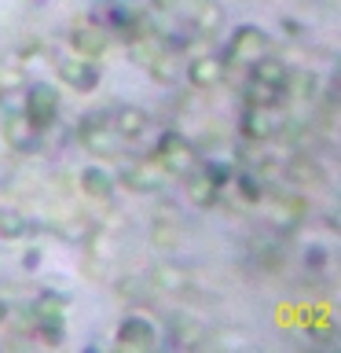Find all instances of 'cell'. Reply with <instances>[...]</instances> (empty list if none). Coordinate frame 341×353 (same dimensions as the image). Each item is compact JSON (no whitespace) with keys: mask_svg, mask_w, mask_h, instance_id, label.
<instances>
[{"mask_svg":"<svg viewBox=\"0 0 341 353\" xmlns=\"http://www.w3.org/2000/svg\"><path fill=\"white\" fill-rule=\"evenodd\" d=\"M154 162H158L165 173H173V176L191 173V165H195V148H191V140L180 137V132H162L158 148H154Z\"/></svg>","mask_w":341,"mask_h":353,"instance_id":"cell-1","label":"cell"},{"mask_svg":"<svg viewBox=\"0 0 341 353\" xmlns=\"http://www.w3.org/2000/svg\"><path fill=\"white\" fill-rule=\"evenodd\" d=\"M22 114L33 129H48L55 118H59V92L52 85H30L26 88V103H22Z\"/></svg>","mask_w":341,"mask_h":353,"instance_id":"cell-2","label":"cell"},{"mask_svg":"<svg viewBox=\"0 0 341 353\" xmlns=\"http://www.w3.org/2000/svg\"><path fill=\"white\" fill-rule=\"evenodd\" d=\"M268 48H272V37L257 26H239L235 33H231V44H228V52H231L235 63H253Z\"/></svg>","mask_w":341,"mask_h":353,"instance_id":"cell-3","label":"cell"},{"mask_svg":"<svg viewBox=\"0 0 341 353\" xmlns=\"http://www.w3.org/2000/svg\"><path fill=\"white\" fill-rule=\"evenodd\" d=\"M77 137H81V143L92 154H110V151H114V132H110V121H107L103 110L85 114V121L77 125Z\"/></svg>","mask_w":341,"mask_h":353,"instance_id":"cell-4","label":"cell"},{"mask_svg":"<svg viewBox=\"0 0 341 353\" xmlns=\"http://www.w3.org/2000/svg\"><path fill=\"white\" fill-rule=\"evenodd\" d=\"M118 346L121 350H151L154 346V324L147 316H125L118 324Z\"/></svg>","mask_w":341,"mask_h":353,"instance_id":"cell-5","label":"cell"},{"mask_svg":"<svg viewBox=\"0 0 341 353\" xmlns=\"http://www.w3.org/2000/svg\"><path fill=\"white\" fill-rule=\"evenodd\" d=\"M59 77L77 92H92L99 85V66L92 59H59Z\"/></svg>","mask_w":341,"mask_h":353,"instance_id":"cell-6","label":"cell"},{"mask_svg":"<svg viewBox=\"0 0 341 353\" xmlns=\"http://www.w3.org/2000/svg\"><path fill=\"white\" fill-rule=\"evenodd\" d=\"M187 77H191L195 88H213L224 81V59L217 55H198V59L187 63Z\"/></svg>","mask_w":341,"mask_h":353,"instance_id":"cell-7","label":"cell"},{"mask_svg":"<svg viewBox=\"0 0 341 353\" xmlns=\"http://www.w3.org/2000/svg\"><path fill=\"white\" fill-rule=\"evenodd\" d=\"M4 140H8V148H15V151H33L37 148V129L26 121V114L11 110L4 118Z\"/></svg>","mask_w":341,"mask_h":353,"instance_id":"cell-8","label":"cell"},{"mask_svg":"<svg viewBox=\"0 0 341 353\" xmlns=\"http://www.w3.org/2000/svg\"><path fill=\"white\" fill-rule=\"evenodd\" d=\"M162 181H165V170L158 162H136L132 170L125 173V184L132 188V192H140V195H151V192H158L162 188Z\"/></svg>","mask_w":341,"mask_h":353,"instance_id":"cell-9","label":"cell"},{"mask_svg":"<svg viewBox=\"0 0 341 353\" xmlns=\"http://www.w3.org/2000/svg\"><path fill=\"white\" fill-rule=\"evenodd\" d=\"M242 137L246 140H253V143H261V140H268L275 129V118L268 114V107H246V114H242Z\"/></svg>","mask_w":341,"mask_h":353,"instance_id":"cell-10","label":"cell"},{"mask_svg":"<svg viewBox=\"0 0 341 353\" xmlns=\"http://www.w3.org/2000/svg\"><path fill=\"white\" fill-rule=\"evenodd\" d=\"M77 55H85V59H99V55L107 52V30L103 26H77L70 33Z\"/></svg>","mask_w":341,"mask_h":353,"instance_id":"cell-11","label":"cell"},{"mask_svg":"<svg viewBox=\"0 0 341 353\" xmlns=\"http://www.w3.org/2000/svg\"><path fill=\"white\" fill-rule=\"evenodd\" d=\"M147 280L158 287V291L165 294H173V291H187V283H191V276H187L180 265H154Z\"/></svg>","mask_w":341,"mask_h":353,"instance_id":"cell-12","label":"cell"},{"mask_svg":"<svg viewBox=\"0 0 341 353\" xmlns=\"http://www.w3.org/2000/svg\"><path fill=\"white\" fill-rule=\"evenodd\" d=\"M110 129L118 132V137H140L143 129H147V114H143L140 107H118L114 118H110Z\"/></svg>","mask_w":341,"mask_h":353,"instance_id":"cell-13","label":"cell"},{"mask_svg":"<svg viewBox=\"0 0 341 353\" xmlns=\"http://www.w3.org/2000/svg\"><path fill=\"white\" fill-rule=\"evenodd\" d=\"M191 26L198 30V33H217L220 26H224V8L217 4V0H198L195 4V15H191Z\"/></svg>","mask_w":341,"mask_h":353,"instance_id":"cell-14","label":"cell"},{"mask_svg":"<svg viewBox=\"0 0 341 353\" xmlns=\"http://www.w3.org/2000/svg\"><path fill=\"white\" fill-rule=\"evenodd\" d=\"M81 188H85V195H92V199H110L114 195V176L107 170H99V165H88L81 173Z\"/></svg>","mask_w":341,"mask_h":353,"instance_id":"cell-15","label":"cell"},{"mask_svg":"<svg viewBox=\"0 0 341 353\" xmlns=\"http://www.w3.org/2000/svg\"><path fill=\"white\" fill-rule=\"evenodd\" d=\"M283 99V88L272 81H261V77H250L246 85V103L250 107H275Z\"/></svg>","mask_w":341,"mask_h":353,"instance_id":"cell-16","label":"cell"},{"mask_svg":"<svg viewBox=\"0 0 341 353\" xmlns=\"http://www.w3.org/2000/svg\"><path fill=\"white\" fill-rule=\"evenodd\" d=\"M286 63L283 59H272L268 52L261 55V59H253V77H261V81H272V85H279V88H286Z\"/></svg>","mask_w":341,"mask_h":353,"instance_id":"cell-17","label":"cell"},{"mask_svg":"<svg viewBox=\"0 0 341 353\" xmlns=\"http://www.w3.org/2000/svg\"><path fill=\"white\" fill-rule=\"evenodd\" d=\"M217 195H220V188L209 181L206 173H198L195 181H191V203H195V206H202V210L217 206Z\"/></svg>","mask_w":341,"mask_h":353,"instance_id":"cell-18","label":"cell"},{"mask_svg":"<svg viewBox=\"0 0 341 353\" xmlns=\"http://www.w3.org/2000/svg\"><path fill=\"white\" fill-rule=\"evenodd\" d=\"M286 173H290L294 181H301V184H316V181H323V165L312 162L308 154H301V159H294L290 165H286Z\"/></svg>","mask_w":341,"mask_h":353,"instance_id":"cell-19","label":"cell"},{"mask_svg":"<svg viewBox=\"0 0 341 353\" xmlns=\"http://www.w3.org/2000/svg\"><path fill=\"white\" fill-rule=\"evenodd\" d=\"M26 232V217L19 210H0V239H19Z\"/></svg>","mask_w":341,"mask_h":353,"instance_id":"cell-20","label":"cell"},{"mask_svg":"<svg viewBox=\"0 0 341 353\" xmlns=\"http://www.w3.org/2000/svg\"><path fill=\"white\" fill-rule=\"evenodd\" d=\"M286 85H290L294 96H301V99H312V96L319 92L316 74H308V70H301V74H286Z\"/></svg>","mask_w":341,"mask_h":353,"instance_id":"cell-21","label":"cell"},{"mask_svg":"<svg viewBox=\"0 0 341 353\" xmlns=\"http://www.w3.org/2000/svg\"><path fill=\"white\" fill-rule=\"evenodd\" d=\"M198 320H191V316H173V339L176 342H184V346H191V342H198Z\"/></svg>","mask_w":341,"mask_h":353,"instance_id":"cell-22","label":"cell"},{"mask_svg":"<svg viewBox=\"0 0 341 353\" xmlns=\"http://www.w3.org/2000/svg\"><path fill=\"white\" fill-rule=\"evenodd\" d=\"M301 217H305V199H297V195L279 199V221H283V225H290V221H301Z\"/></svg>","mask_w":341,"mask_h":353,"instance_id":"cell-23","label":"cell"},{"mask_svg":"<svg viewBox=\"0 0 341 353\" xmlns=\"http://www.w3.org/2000/svg\"><path fill=\"white\" fill-rule=\"evenodd\" d=\"M235 181H239L242 199H246V203H257V199H261V184H257V176H253V173H239Z\"/></svg>","mask_w":341,"mask_h":353,"instance_id":"cell-24","label":"cell"},{"mask_svg":"<svg viewBox=\"0 0 341 353\" xmlns=\"http://www.w3.org/2000/svg\"><path fill=\"white\" fill-rule=\"evenodd\" d=\"M202 173H206V176H209V181H213L217 188H224V184L231 181V165H228V162H209Z\"/></svg>","mask_w":341,"mask_h":353,"instance_id":"cell-25","label":"cell"},{"mask_svg":"<svg viewBox=\"0 0 341 353\" xmlns=\"http://www.w3.org/2000/svg\"><path fill=\"white\" fill-rule=\"evenodd\" d=\"M330 327H334V316H330L327 309H319L316 316H308V331H316V335H330Z\"/></svg>","mask_w":341,"mask_h":353,"instance_id":"cell-26","label":"cell"},{"mask_svg":"<svg viewBox=\"0 0 341 353\" xmlns=\"http://www.w3.org/2000/svg\"><path fill=\"white\" fill-rule=\"evenodd\" d=\"M176 236H180V228H176V225H169V228H165V225H154V243H158V247H173Z\"/></svg>","mask_w":341,"mask_h":353,"instance_id":"cell-27","label":"cell"},{"mask_svg":"<svg viewBox=\"0 0 341 353\" xmlns=\"http://www.w3.org/2000/svg\"><path fill=\"white\" fill-rule=\"evenodd\" d=\"M305 261H308V269H323V261H327V250H323V247H308Z\"/></svg>","mask_w":341,"mask_h":353,"instance_id":"cell-28","label":"cell"},{"mask_svg":"<svg viewBox=\"0 0 341 353\" xmlns=\"http://www.w3.org/2000/svg\"><path fill=\"white\" fill-rule=\"evenodd\" d=\"M297 316V309L294 305H279L275 309V320H279V327H290V320Z\"/></svg>","mask_w":341,"mask_h":353,"instance_id":"cell-29","label":"cell"},{"mask_svg":"<svg viewBox=\"0 0 341 353\" xmlns=\"http://www.w3.org/2000/svg\"><path fill=\"white\" fill-rule=\"evenodd\" d=\"M37 261H41V254L30 250V254H26V269H37Z\"/></svg>","mask_w":341,"mask_h":353,"instance_id":"cell-30","label":"cell"},{"mask_svg":"<svg viewBox=\"0 0 341 353\" xmlns=\"http://www.w3.org/2000/svg\"><path fill=\"white\" fill-rule=\"evenodd\" d=\"M154 8H158V11H173L176 0H154Z\"/></svg>","mask_w":341,"mask_h":353,"instance_id":"cell-31","label":"cell"},{"mask_svg":"<svg viewBox=\"0 0 341 353\" xmlns=\"http://www.w3.org/2000/svg\"><path fill=\"white\" fill-rule=\"evenodd\" d=\"M4 313H8V305H4V302H0V324H4Z\"/></svg>","mask_w":341,"mask_h":353,"instance_id":"cell-32","label":"cell"}]
</instances>
